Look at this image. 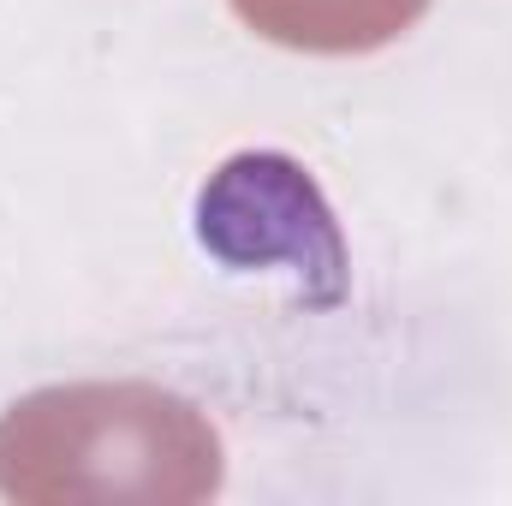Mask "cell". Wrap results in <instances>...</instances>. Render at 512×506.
<instances>
[{
	"instance_id": "obj_1",
	"label": "cell",
	"mask_w": 512,
	"mask_h": 506,
	"mask_svg": "<svg viewBox=\"0 0 512 506\" xmlns=\"http://www.w3.org/2000/svg\"><path fill=\"white\" fill-rule=\"evenodd\" d=\"M197 239L233 268L286 262L316 304L340 298V227L304 167L286 155H233L197 197Z\"/></svg>"
}]
</instances>
